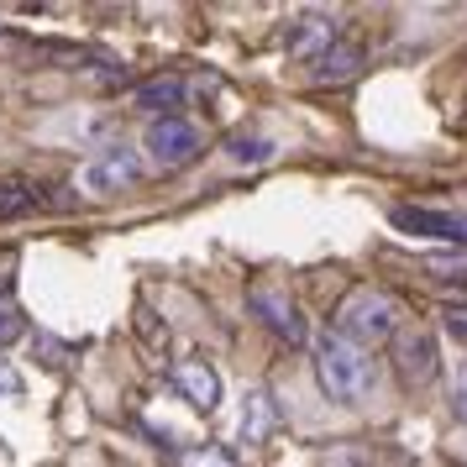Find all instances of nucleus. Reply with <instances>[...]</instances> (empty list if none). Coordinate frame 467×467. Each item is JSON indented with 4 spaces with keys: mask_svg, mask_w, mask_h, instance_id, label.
I'll use <instances>...</instances> for the list:
<instances>
[{
    "mask_svg": "<svg viewBox=\"0 0 467 467\" xmlns=\"http://www.w3.org/2000/svg\"><path fill=\"white\" fill-rule=\"evenodd\" d=\"M316 379H320V389H326L331 400L362 404L373 389H379V362L368 358L362 347H352V341L320 337V347H316Z\"/></svg>",
    "mask_w": 467,
    "mask_h": 467,
    "instance_id": "obj_1",
    "label": "nucleus"
},
{
    "mask_svg": "<svg viewBox=\"0 0 467 467\" xmlns=\"http://www.w3.org/2000/svg\"><path fill=\"white\" fill-rule=\"evenodd\" d=\"M337 337L352 341V347H362V352H373L379 341H389L394 331H400V305L383 295V289H358V295L341 299L337 310Z\"/></svg>",
    "mask_w": 467,
    "mask_h": 467,
    "instance_id": "obj_2",
    "label": "nucleus"
},
{
    "mask_svg": "<svg viewBox=\"0 0 467 467\" xmlns=\"http://www.w3.org/2000/svg\"><path fill=\"white\" fill-rule=\"evenodd\" d=\"M142 148H148L152 169H184L194 152H200V127L184 121V116H158L142 131Z\"/></svg>",
    "mask_w": 467,
    "mask_h": 467,
    "instance_id": "obj_3",
    "label": "nucleus"
},
{
    "mask_svg": "<svg viewBox=\"0 0 467 467\" xmlns=\"http://www.w3.org/2000/svg\"><path fill=\"white\" fill-rule=\"evenodd\" d=\"M137 173H142V163H137V152L131 148H106L100 158H89L85 163L79 190H89L95 200H106V194H116V190H131Z\"/></svg>",
    "mask_w": 467,
    "mask_h": 467,
    "instance_id": "obj_4",
    "label": "nucleus"
},
{
    "mask_svg": "<svg viewBox=\"0 0 467 467\" xmlns=\"http://www.w3.org/2000/svg\"><path fill=\"white\" fill-rule=\"evenodd\" d=\"M173 389H179V400L200 410V415H211L215 404H221V373H215L205 358H179L173 362Z\"/></svg>",
    "mask_w": 467,
    "mask_h": 467,
    "instance_id": "obj_5",
    "label": "nucleus"
},
{
    "mask_svg": "<svg viewBox=\"0 0 467 467\" xmlns=\"http://www.w3.org/2000/svg\"><path fill=\"white\" fill-rule=\"evenodd\" d=\"M389 221H394L400 232H415V236H436V242H457V247L467 242V226L457 221V215H446V211H425V205H394V211H389Z\"/></svg>",
    "mask_w": 467,
    "mask_h": 467,
    "instance_id": "obj_6",
    "label": "nucleus"
},
{
    "mask_svg": "<svg viewBox=\"0 0 467 467\" xmlns=\"http://www.w3.org/2000/svg\"><path fill=\"white\" fill-rule=\"evenodd\" d=\"M394 362H400V379L410 383V389H420V383L436 379V337L431 331H410V337H400V347H394Z\"/></svg>",
    "mask_w": 467,
    "mask_h": 467,
    "instance_id": "obj_7",
    "label": "nucleus"
},
{
    "mask_svg": "<svg viewBox=\"0 0 467 467\" xmlns=\"http://www.w3.org/2000/svg\"><path fill=\"white\" fill-rule=\"evenodd\" d=\"M253 310H257V320H263L274 337H284L289 347L305 341V320H299L295 299H284L278 289H253Z\"/></svg>",
    "mask_w": 467,
    "mask_h": 467,
    "instance_id": "obj_8",
    "label": "nucleus"
},
{
    "mask_svg": "<svg viewBox=\"0 0 467 467\" xmlns=\"http://www.w3.org/2000/svg\"><path fill=\"white\" fill-rule=\"evenodd\" d=\"M337 37H341L337 16H331V11H326V16H320V11H310V16H299V26L289 32V53H295V58H320V53L337 43Z\"/></svg>",
    "mask_w": 467,
    "mask_h": 467,
    "instance_id": "obj_9",
    "label": "nucleus"
},
{
    "mask_svg": "<svg viewBox=\"0 0 467 467\" xmlns=\"http://www.w3.org/2000/svg\"><path fill=\"white\" fill-rule=\"evenodd\" d=\"M362 64H368V53H362L358 43H331L316 58L310 74H316L320 85H347V79H358V74H362Z\"/></svg>",
    "mask_w": 467,
    "mask_h": 467,
    "instance_id": "obj_10",
    "label": "nucleus"
},
{
    "mask_svg": "<svg viewBox=\"0 0 467 467\" xmlns=\"http://www.w3.org/2000/svg\"><path fill=\"white\" fill-rule=\"evenodd\" d=\"M274 400L263 394V389H253V394H242V415H236V441H247V446H257V441H268L274 436Z\"/></svg>",
    "mask_w": 467,
    "mask_h": 467,
    "instance_id": "obj_11",
    "label": "nucleus"
},
{
    "mask_svg": "<svg viewBox=\"0 0 467 467\" xmlns=\"http://www.w3.org/2000/svg\"><path fill=\"white\" fill-rule=\"evenodd\" d=\"M179 106H184V79H179V74L148 79V85L137 89V110H148L152 121H158V116H179Z\"/></svg>",
    "mask_w": 467,
    "mask_h": 467,
    "instance_id": "obj_12",
    "label": "nucleus"
},
{
    "mask_svg": "<svg viewBox=\"0 0 467 467\" xmlns=\"http://www.w3.org/2000/svg\"><path fill=\"white\" fill-rule=\"evenodd\" d=\"M43 205V194L32 190L26 179H0V221H16V215H32Z\"/></svg>",
    "mask_w": 467,
    "mask_h": 467,
    "instance_id": "obj_13",
    "label": "nucleus"
},
{
    "mask_svg": "<svg viewBox=\"0 0 467 467\" xmlns=\"http://www.w3.org/2000/svg\"><path fill=\"white\" fill-rule=\"evenodd\" d=\"M425 274L441 278V284H467V253L457 247V253H436V257H425Z\"/></svg>",
    "mask_w": 467,
    "mask_h": 467,
    "instance_id": "obj_14",
    "label": "nucleus"
},
{
    "mask_svg": "<svg viewBox=\"0 0 467 467\" xmlns=\"http://www.w3.org/2000/svg\"><path fill=\"white\" fill-rule=\"evenodd\" d=\"M236 163H268L274 158V142L268 137H232V148H226Z\"/></svg>",
    "mask_w": 467,
    "mask_h": 467,
    "instance_id": "obj_15",
    "label": "nucleus"
},
{
    "mask_svg": "<svg viewBox=\"0 0 467 467\" xmlns=\"http://www.w3.org/2000/svg\"><path fill=\"white\" fill-rule=\"evenodd\" d=\"M179 467H236V457L226 446H190V451L179 457Z\"/></svg>",
    "mask_w": 467,
    "mask_h": 467,
    "instance_id": "obj_16",
    "label": "nucleus"
},
{
    "mask_svg": "<svg viewBox=\"0 0 467 467\" xmlns=\"http://www.w3.org/2000/svg\"><path fill=\"white\" fill-rule=\"evenodd\" d=\"M22 331H26V320L16 316L11 305H0V347H11V341L22 337Z\"/></svg>",
    "mask_w": 467,
    "mask_h": 467,
    "instance_id": "obj_17",
    "label": "nucleus"
},
{
    "mask_svg": "<svg viewBox=\"0 0 467 467\" xmlns=\"http://www.w3.org/2000/svg\"><path fill=\"white\" fill-rule=\"evenodd\" d=\"M451 415L467 425V362L457 368V383H451Z\"/></svg>",
    "mask_w": 467,
    "mask_h": 467,
    "instance_id": "obj_18",
    "label": "nucleus"
},
{
    "mask_svg": "<svg viewBox=\"0 0 467 467\" xmlns=\"http://www.w3.org/2000/svg\"><path fill=\"white\" fill-rule=\"evenodd\" d=\"M11 394H22V373L0 362V400H11Z\"/></svg>",
    "mask_w": 467,
    "mask_h": 467,
    "instance_id": "obj_19",
    "label": "nucleus"
},
{
    "mask_svg": "<svg viewBox=\"0 0 467 467\" xmlns=\"http://www.w3.org/2000/svg\"><path fill=\"white\" fill-rule=\"evenodd\" d=\"M446 331L467 347V310H446Z\"/></svg>",
    "mask_w": 467,
    "mask_h": 467,
    "instance_id": "obj_20",
    "label": "nucleus"
},
{
    "mask_svg": "<svg viewBox=\"0 0 467 467\" xmlns=\"http://www.w3.org/2000/svg\"><path fill=\"white\" fill-rule=\"evenodd\" d=\"M0 289H5V274H0Z\"/></svg>",
    "mask_w": 467,
    "mask_h": 467,
    "instance_id": "obj_21",
    "label": "nucleus"
}]
</instances>
